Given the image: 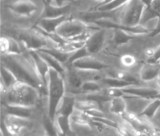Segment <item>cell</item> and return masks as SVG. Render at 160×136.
Here are the masks:
<instances>
[{"label":"cell","mask_w":160,"mask_h":136,"mask_svg":"<svg viewBox=\"0 0 160 136\" xmlns=\"http://www.w3.org/2000/svg\"><path fill=\"white\" fill-rule=\"evenodd\" d=\"M2 65L11 70L18 81L27 84L39 92H48V88L39 75L31 55L2 54Z\"/></svg>","instance_id":"6da1fadb"},{"label":"cell","mask_w":160,"mask_h":136,"mask_svg":"<svg viewBox=\"0 0 160 136\" xmlns=\"http://www.w3.org/2000/svg\"><path fill=\"white\" fill-rule=\"evenodd\" d=\"M40 92L27 84L18 81L5 92V105L33 107L39 100Z\"/></svg>","instance_id":"7a4b0ae2"},{"label":"cell","mask_w":160,"mask_h":136,"mask_svg":"<svg viewBox=\"0 0 160 136\" xmlns=\"http://www.w3.org/2000/svg\"><path fill=\"white\" fill-rule=\"evenodd\" d=\"M48 116L55 122L62 99L66 95V84L61 74L50 68L48 76Z\"/></svg>","instance_id":"3957f363"},{"label":"cell","mask_w":160,"mask_h":136,"mask_svg":"<svg viewBox=\"0 0 160 136\" xmlns=\"http://www.w3.org/2000/svg\"><path fill=\"white\" fill-rule=\"evenodd\" d=\"M99 29L100 27L96 24L89 26L86 22L70 17L60 25L56 30V33L63 40L69 41L86 32Z\"/></svg>","instance_id":"277c9868"},{"label":"cell","mask_w":160,"mask_h":136,"mask_svg":"<svg viewBox=\"0 0 160 136\" xmlns=\"http://www.w3.org/2000/svg\"><path fill=\"white\" fill-rule=\"evenodd\" d=\"M146 7L142 0H129L123 7L119 23L127 26L141 25V19Z\"/></svg>","instance_id":"5b68a950"},{"label":"cell","mask_w":160,"mask_h":136,"mask_svg":"<svg viewBox=\"0 0 160 136\" xmlns=\"http://www.w3.org/2000/svg\"><path fill=\"white\" fill-rule=\"evenodd\" d=\"M18 39L29 50H42L47 48L48 40L46 36L35 28L33 30H22L18 32Z\"/></svg>","instance_id":"8992f818"},{"label":"cell","mask_w":160,"mask_h":136,"mask_svg":"<svg viewBox=\"0 0 160 136\" xmlns=\"http://www.w3.org/2000/svg\"><path fill=\"white\" fill-rule=\"evenodd\" d=\"M10 11L22 17H31L38 10V6L32 0H17L7 6Z\"/></svg>","instance_id":"52a82bcc"},{"label":"cell","mask_w":160,"mask_h":136,"mask_svg":"<svg viewBox=\"0 0 160 136\" xmlns=\"http://www.w3.org/2000/svg\"><path fill=\"white\" fill-rule=\"evenodd\" d=\"M70 65L72 68L76 70H93V71H101L108 68L106 63L93 57L91 55L80 58L72 63Z\"/></svg>","instance_id":"ba28073f"},{"label":"cell","mask_w":160,"mask_h":136,"mask_svg":"<svg viewBox=\"0 0 160 136\" xmlns=\"http://www.w3.org/2000/svg\"><path fill=\"white\" fill-rule=\"evenodd\" d=\"M70 17L71 16L69 15H67L58 18H41L38 22L36 29L43 35L52 34L56 33L57 28L63 22L69 19Z\"/></svg>","instance_id":"9c48e42d"},{"label":"cell","mask_w":160,"mask_h":136,"mask_svg":"<svg viewBox=\"0 0 160 136\" xmlns=\"http://www.w3.org/2000/svg\"><path fill=\"white\" fill-rule=\"evenodd\" d=\"M125 95H132L145 98L154 99L157 97L160 93L159 89L157 88L147 86H139V84L130 85L126 88H122Z\"/></svg>","instance_id":"30bf717a"},{"label":"cell","mask_w":160,"mask_h":136,"mask_svg":"<svg viewBox=\"0 0 160 136\" xmlns=\"http://www.w3.org/2000/svg\"><path fill=\"white\" fill-rule=\"evenodd\" d=\"M123 97L126 101L127 112L136 115V116H139L142 112H143V110L152 100V99L132 96V95H125Z\"/></svg>","instance_id":"8fae6325"},{"label":"cell","mask_w":160,"mask_h":136,"mask_svg":"<svg viewBox=\"0 0 160 136\" xmlns=\"http://www.w3.org/2000/svg\"><path fill=\"white\" fill-rule=\"evenodd\" d=\"M106 39V31L105 29H100L95 30L89 39L86 42V47L89 53L91 54L98 53L102 48Z\"/></svg>","instance_id":"7c38bea8"},{"label":"cell","mask_w":160,"mask_h":136,"mask_svg":"<svg viewBox=\"0 0 160 136\" xmlns=\"http://www.w3.org/2000/svg\"><path fill=\"white\" fill-rule=\"evenodd\" d=\"M4 125L8 133L11 135H17L22 129L25 128L28 125V119L6 115L4 121Z\"/></svg>","instance_id":"4fadbf2b"},{"label":"cell","mask_w":160,"mask_h":136,"mask_svg":"<svg viewBox=\"0 0 160 136\" xmlns=\"http://www.w3.org/2000/svg\"><path fill=\"white\" fill-rule=\"evenodd\" d=\"M29 54L31 55L34 64L37 69L38 72H39V75L41 76L43 82L47 86L48 85V76H49V72L50 68L46 60H44L39 54V53L36 50H29Z\"/></svg>","instance_id":"5bb4252c"},{"label":"cell","mask_w":160,"mask_h":136,"mask_svg":"<svg viewBox=\"0 0 160 136\" xmlns=\"http://www.w3.org/2000/svg\"><path fill=\"white\" fill-rule=\"evenodd\" d=\"M0 48L2 54L17 55L22 53V50L19 42L10 37H1Z\"/></svg>","instance_id":"9a60e30c"},{"label":"cell","mask_w":160,"mask_h":136,"mask_svg":"<svg viewBox=\"0 0 160 136\" xmlns=\"http://www.w3.org/2000/svg\"><path fill=\"white\" fill-rule=\"evenodd\" d=\"M71 5H65L63 6H53L50 4H46V8L42 14V18H58L60 16L69 15Z\"/></svg>","instance_id":"2e32d148"},{"label":"cell","mask_w":160,"mask_h":136,"mask_svg":"<svg viewBox=\"0 0 160 136\" xmlns=\"http://www.w3.org/2000/svg\"><path fill=\"white\" fill-rule=\"evenodd\" d=\"M76 97L73 95H65L62 99L59 107H58L57 115H62L66 117H71L76 109Z\"/></svg>","instance_id":"e0dca14e"},{"label":"cell","mask_w":160,"mask_h":136,"mask_svg":"<svg viewBox=\"0 0 160 136\" xmlns=\"http://www.w3.org/2000/svg\"><path fill=\"white\" fill-rule=\"evenodd\" d=\"M156 18H160V0H152L150 6L146 7L140 24L145 26L148 22Z\"/></svg>","instance_id":"ac0fdd59"},{"label":"cell","mask_w":160,"mask_h":136,"mask_svg":"<svg viewBox=\"0 0 160 136\" xmlns=\"http://www.w3.org/2000/svg\"><path fill=\"white\" fill-rule=\"evenodd\" d=\"M160 73L159 68L154 63H146L142 66L139 72V80L144 82H150L157 79Z\"/></svg>","instance_id":"d6986e66"},{"label":"cell","mask_w":160,"mask_h":136,"mask_svg":"<svg viewBox=\"0 0 160 136\" xmlns=\"http://www.w3.org/2000/svg\"><path fill=\"white\" fill-rule=\"evenodd\" d=\"M5 112L6 115L22 117L28 119L32 113V107L20 106V105H5Z\"/></svg>","instance_id":"ffe728a7"},{"label":"cell","mask_w":160,"mask_h":136,"mask_svg":"<svg viewBox=\"0 0 160 136\" xmlns=\"http://www.w3.org/2000/svg\"><path fill=\"white\" fill-rule=\"evenodd\" d=\"M66 76H67V81L69 84V88H71V93L75 94L77 92L78 94H81L80 89H81L82 85L83 79L80 76V74L77 70L72 68V70L69 71H66Z\"/></svg>","instance_id":"44dd1931"},{"label":"cell","mask_w":160,"mask_h":136,"mask_svg":"<svg viewBox=\"0 0 160 136\" xmlns=\"http://www.w3.org/2000/svg\"><path fill=\"white\" fill-rule=\"evenodd\" d=\"M18 82L16 76L13 74L12 72L9 70L7 68L2 65L1 68V91L3 92L5 89V92L12 88Z\"/></svg>","instance_id":"7402d4cb"},{"label":"cell","mask_w":160,"mask_h":136,"mask_svg":"<svg viewBox=\"0 0 160 136\" xmlns=\"http://www.w3.org/2000/svg\"><path fill=\"white\" fill-rule=\"evenodd\" d=\"M39 53V54L41 55V57L46 60V62L47 63V64L49 65L50 68L53 69L56 71H57L59 74H61L63 77V75L66 74V68L64 67L62 63L58 60L57 59L55 58L54 57L51 56L49 53H46V52L42 51V50H37Z\"/></svg>","instance_id":"603a6c76"},{"label":"cell","mask_w":160,"mask_h":136,"mask_svg":"<svg viewBox=\"0 0 160 136\" xmlns=\"http://www.w3.org/2000/svg\"><path fill=\"white\" fill-rule=\"evenodd\" d=\"M109 110L112 113L122 116L127 112V107L124 97H114L109 102Z\"/></svg>","instance_id":"cb8c5ba5"},{"label":"cell","mask_w":160,"mask_h":136,"mask_svg":"<svg viewBox=\"0 0 160 136\" xmlns=\"http://www.w3.org/2000/svg\"><path fill=\"white\" fill-rule=\"evenodd\" d=\"M136 36L139 35L132 34V33H128L120 29H114V33H113V40L115 43L118 46L122 44H126L130 40L136 38Z\"/></svg>","instance_id":"d4e9b609"},{"label":"cell","mask_w":160,"mask_h":136,"mask_svg":"<svg viewBox=\"0 0 160 136\" xmlns=\"http://www.w3.org/2000/svg\"><path fill=\"white\" fill-rule=\"evenodd\" d=\"M55 122L57 125L59 130L61 131L67 136H72L73 132L70 126V117L62 115H57Z\"/></svg>","instance_id":"484cf974"},{"label":"cell","mask_w":160,"mask_h":136,"mask_svg":"<svg viewBox=\"0 0 160 136\" xmlns=\"http://www.w3.org/2000/svg\"><path fill=\"white\" fill-rule=\"evenodd\" d=\"M102 83L106 86V88H124L126 87L130 86L132 84L129 82L126 81V80H121V79L114 78V77H106L100 80Z\"/></svg>","instance_id":"4316f807"},{"label":"cell","mask_w":160,"mask_h":136,"mask_svg":"<svg viewBox=\"0 0 160 136\" xmlns=\"http://www.w3.org/2000/svg\"><path fill=\"white\" fill-rule=\"evenodd\" d=\"M83 98L96 102L97 104H99L100 107H102V105H103L104 104L109 103L110 101L112 100L111 97L108 96V95L105 93L103 89L101 91L96 92V93L83 95Z\"/></svg>","instance_id":"83f0119b"},{"label":"cell","mask_w":160,"mask_h":136,"mask_svg":"<svg viewBox=\"0 0 160 136\" xmlns=\"http://www.w3.org/2000/svg\"><path fill=\"white\" fill-rule=\"evenodd\" d=\"M103 88L102 85L98 82V80H85L82 85L80 91L82 95H87V94L96 93V92L101 91Z\"/></svg>","instance_id":"f1b7e54d"},{"label":"cell","mask_w":160,"mask_h":136,"mask_svg":"<svg viewBox=\"0 0 160 136\" xmlns=\"http://www.w3.org/2000/svg\"><path fill=\"white\" fill-rule=\"evenodd\" d=\"M160 108V98H156L152 99V100L150 101L149 105L146 106V108L143 110V112H142L141 115L139 116L145 117L146 118H152L155 116V115L156 114V112H158V110Z\"/></svg>","instance_id":"f546056e"},{"label":"cell","mask_w":160,"mask_h":136,"mask_svg":"<svg viewBox=\"0 0 160 136\" xmlns=\"http://www.w3.org/2000/svg\"><path fill=\"white\" fill-rule=\"evenodd\" d=\"M42 50V51L49 53V54L51 55V56L54 57L55 58L57 59L58 60H59V61L62 63H66V62H67L68 63V61H69V59L72 54V53H65V52L62 51L61 50H59V49L57 47L43 48V49H42V50Z\"/></svg>","instance_id":"4dcf8cb0"},{"label":"cell","mask_w":160,"mask_h":136,"mask_svg":"<svg viewBox=\"0 0 160 136\" xmlns=\"http://www.w3.org/2000/svg\"><path fill=\"white\" fill-rule=\"evenodd\" d=\"M99 108L101 109V107L99 104L96 102L92 101L87 100V99L82 98V100L76 101V109L81 111V112H86V111L91 110V109Z\"/></svg>","instance_id":"1f68e13d"},{"label":"cell","mask_w":160,"mask_h":136,"mask_svg":"<svg viewBox=\"0 0 160 136\" xmlns=\"http://www.w3.org/2000/svg\"><path fill=\"white\" fill-rule=\"evenodd\" d=\"M43 125H44V128L48 135L58 136V132H59V130L56 127V122L52 121L49 116L44 117Z\"/></svg>","instance_id":"d6a6232c"},{"label":"cell","mask_w":160,"mask_h":136,"mask_svg":"<svg viewBox=\"0 0 160 136\" xmlns=\"http://www.w3.org/2000/svg\"><path fill=\"white\" fill-rule=\"evenodd\" d=\"M89 55H90V53L87 50V49H86V45H85L84 46L78 49L77 50H76V51H74L72 53L71 56H70V57L69 59L68 63L71 64L72 63H73V62L76 61V60H79V59H80V58L84 57L89 56Z\"/></svg>","instance_id":"836d02e7"},{"label":"cell","mask_w":160,"mask_h":136,"mask_svg":"<svg viewBox=\"0 0 160 136\" xmlns=\"http://www.w3.org/2000/svg\"><path fill=\"white\" fill-rule=\"evenodd\" d=\"M103 90H104L105 93H106L108 96L111 97V98H114V97H124L125 95H126L121 88H103Z\"/></svg>","instance_id":"e575fe53"},{"label":"cell","mask_w":160,"mask_h":136,"mask_svg":"<svg viewBox=\"0 0 160 136\" xmlns=\"http://www.w3.org/2000/svg\"><path fill=\"white\" fill-rule=\"evenodd\" d=\"M120 62H121L122 65L125 68H132L136 64V60L132 55L126 54L122 57L120 59Z\"/></svg>","instance_id":"d590c367"},{"label":"cell","mask_w":160,"mask_h":136,"mask_svg":"<svg viewBox=\"0 0 160 136\" xmlns=\"http://www.w3.org/2000/svg\"><path fill=\"white\" fill-rule=\"evenodd\" d=\"M84 113H86V115H89L91 117H104L105 115L102 112V111L99 108H96V109H91V110L86 111L84 112Z\"/></svg>","instance_id":"8d00e7d4"},{"label":"cell","mask_w":160,"mask_h":136,"mask_svg":"<svg viewBox=\"0 0 160 136\" xmlns=\"http://www.w3.org/2000/svg\"><path fill=\"white\" fill-rule=\"evenodd\" d=\"M148 61L149 63H156L157 62L160 61V45L154 49V52L151 57L148 59Z\"/></svg>","instance_id":"74e56055"},{"label":"cell","mask_w":160,"mask_h":136,"mask_svg":"<svg viewBox=\"0 0 160 136\" xmlns=\"http://www.w3.org/2000/svg\"><path fill=\"white\" fill-rule=\"evenodd\" d=\"M159 34H160V18L158 19V22H157V23H156V27L152 30V32L150 33L149 36H150V37H154V36H157V35H159Z\"/></svg>","instance_id":"f35d334b"},{"label":"cell","mask_w":160,"mask_h":136,"mask_svg":"<svg viewBox=\"0 0 160 136\" xmlns=\"http://www.w3.org/2000/svg\"><path fill=\"white\" fill-rule=\"evenodd\" d=\"M67 2H70V3H76L75 0H55V3H56V6H65L64 3H67Z\"/></svg>","instance_id":"ab89813d"},{"label":"cell","mask_w":160,"mask_h":136,"mask_svg":"<svg viewBox=\"0 0 160 136\" xmlns=\"http://www.w3.org/2000/svg\"><path fill=\"white\" fill-rule=\"evenodd\" d=\"M142 1L144 3V4L146 5V7H148V6H150V4L152 3V0H142Z\"/></svg>","instance_id":"60d3db41"},{"label":"cell","mask_w":160,"mask_h":136,"mask_svg":"<svg viewBox=\"0 0 160 136\" xmlns=\"http://www.w3.org/2000/svg\"><path fill=\"white\" fill-rule=\"evenodd\" d=\"M156 80H157V88L159 89V90L160 92V73H159V76H158V78Z\"/></svg>","instance_id":"b9f144b4"},{"label":"cell","mask_w":160,"mask_h":136,"mask_svg":"<svg viewBox=\"0 0 160 136\" xmlns=\"http://www.w3.org/2000/svg\"><path fill=\"white\" fill-rule=\"evenodd\" d=\"M96 1H98V2H99V3H101L103 1V0H96Z\"/></svg>","instance_id":"7bdbcfd3"},{"label":"cell","mask_w":160,"mask_h":136,"mask_svg":"<svg viewBox=\"0 0 160 136\" xmlns=\"http://www.w3.org/2000/svg\"><path fill=\"white\" fill-rule=\"evenodd\" d=\"M157 97H158V98H160V93L159 94V95H158Z\"/></svg>","instance_id":"ee69618b"},{"label":"cell","mask_w":160,"mask_h":136,"mask_svg":"<svg viewBox=\"0 0 160 136\" xmlns=\"http://www.w3.org/2000/svg\"><path fill=\"white\" fill-rule=\"evenodd\" d=\"M157 135L160 136V132H158V133H157Z\"/></svg>","instance_id":"f6af8a7d"},{"label":"cell","mask_w":160,"mask_h":136,"mask_svg":"<svg viewBox=\"0 0 160 136\" xmlns=\"http://www.w3.org/2000/svg\"><path fill=\"white\" fill-rule=\"evenodd\" d=\"M154 136H159V135H157V134H156V135H155Z\"/></svg>","instance_id":"bcb514c9"},{"label":"cell","mask_w":160,"mask_h":136,"mask_svg":"<svg viewBox=\"0 0 160 136\" xmlns=\"http://www.w3.org/2000/svg\"><path fill=\"white\" fill-rule=\"evenodd\" d=\"M5 136H6V135H5Z\"/></svg>","instance_id":"7dc6e473"}]
</instances>
